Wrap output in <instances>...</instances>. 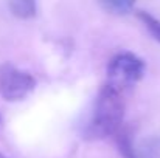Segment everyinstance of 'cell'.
Listing matches in <instances>:
<instances>
[{"label":"cell","mask_w":160,"mask_h":158,"mask_svg":"<svg viewBox=\"0 0 160 158\" xmlns=\"http://www.w3.org/2000/svg\"><path fill=\"white\" fill-rule=\"evenodd\" d=\"M145 71V64L132 53L117 54L107 67V84L117 90L131 87L142 79Z\"/></svg>","instance_id":"2"},{"label":"cell","mask_w":160,"mask_h":158,"mask_svg":"<svg viewBox=\"0 0 160 158\" xmlns=\"http://www.w3.org/2000/svg\"><path fill=\"white\" fill-rule=\"evenodd\" d=\"M0 122H2V118H0Z\"/></svg>","instance_id":"9"},{"label":"cell","mask_w":160,"mask_h":158,"mask_svg":"<svg viewBox=\"0 0 160 158\" xmlns=\"http://www.w3.org/2000/svg\"><path fill=\"white\" fill-rule=\"evenodd\" d=\"M0 158H6V157H5V155H3V154H0Z\"/></svg>","instance_id":"8"},{"label":"cell","mask_w":160,"mask_h":158,"mask_svg":"<svg viewBox=\"0 0 160 158\" xmlns=\"http://www.w3.org/2000/svg\"><path fill=\"white\" fill-rule=\"evenodd\" d=\"M9 11L17 19H33L38 12L36 0H9L8 2Z\"/></svg>","instance_id":"4"},{"label":"cell","mask_w":160,"mask_h":158,"mask_svg":"<svg viewBox=\"0 0 160 158\" xmlns=\"http://www.w3.org/2000/svg\"><path fill=\"white\" fill-rule=\"evenodd\" d=\"M138 19L143 22V25L148 28V31L151 33V36L160 42V20H157L154 16H151L149 12H146V11H138Z\"/></svg>","instance_id":"7"},{"label":"cell","mask_w":160,"mask_h":158,"mask_svg":"<svg viewBox=\"0 0 160 158\" xmlns=\"http://www.w3.org/2000/svg\"><path fill=\"white\" fill-rule=\"evenodd\" d=\"M36 85L34 78L19 70L9 62L0 65V95L6 101H20L27 98Z\"/></svg>","instance_id":"3"},{"label":"cell","mask_w":160,"mask_h":158,"mask_svg":"<svg viewBox=\"0 0 160 158\" xmlns=\"http://www.w3.org/2000/svg\"><path fill=\"white\" fill-rule=\"evenodd\" d=\"M97 2L101 5L104 11L115 16H124L131 12L135 5V0H97Z\"/></svg>","instance_id":"6"},{"label":"cell","mask_w":160,"mask_h":158,"mask_svg":"<svg viewBox=\"0 0 160 158\" xmlns=\"http://www.w3.org/2000/svg\"><path fill=\"white\" fill-rule=\"evenodd\" d=\"M124 116V103L121 92L106 84L95 101L92 116L86 126L87 138H104L117 133L121 129Z\"/></svg>","instance_id":"1"},{"label":"cell","mask_w":160,"mask_h":158,"mask_svg":"<svg viewBox=\"0 0 160 158\" xmlns=\"http://www.w3.org/2000/svg\"><path fill=\"white\" fill-rule=\"evenodd\" d=\"M135 158H160V136L143 140L135 147Z\"/></svg>","instance_id":"5"}]
</instances>
